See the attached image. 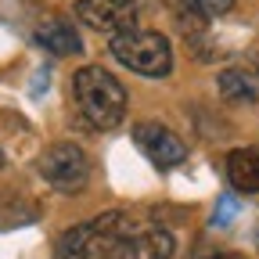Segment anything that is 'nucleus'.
<instances>
[{
  "mask_svg": "<svg viewBox=\"0 0 259 259\" xmlns=\"http://www.w3.org/2000/svg\"><path fill=\"white\" fill-rule=\"evenodd\" d=\"M216 259H245V255H234V252H223V255H216Z\"/></svg>",
  "mask_w": 259,
  "mask_h": 259,
  "instance_id": "nucleus-13",
  "label": "nucleus"
},
{
  "mask_svg": "<svg viewBox=\"0 0 259 259\" xmlns=\"http://www.w3.org/2000/svg\"><path fill=\"white\" fill-rule=\"evenodd\" d=\"M216 87H220V94H223V101L252 105L255 97H259L255 83H252L245 72H238V69H223V72H220V79H216Z\"/></svg>",
  "mask_w": 259,
  "mask_h": 259,
  "instance_id": "nucleus-10",
  "label": "nucleus"
},
{
  "mask_svg": "<svg viewBox=\"0 0 259 259\" xmlns=\"http://www.w3.org/2000/svg\"><path fill=\"white\" fill-rule=\"evenodd\" d=\"M112 58L119 65H126L130 72H137L144 79H166L173 72V47L169 40L155 29H122L108 44Z\"/></svg>",
  "mask_w": 259,
  "mask_h": 259,
  "instance_id": "nucleus-3",
  "label": "nucleus"
},
{
  "mask_svg": "<svg viewBox=\"0 0 259 259\" xmlns=\"http://www.w3.org/2000/svg\"><path fill=\"white\" fill-rule=\"evenodd\" d=\"M36 44L40 47H47L51 54H58V58H72V54H79L83 51V40H79V32L69 25V22H61V18H44L40 25H36Z\"/></svg>",
  "mask_w": 259,
  "mask_h": 259,
  "instance_id": "nucleus-8",
  "label": "nucleus"
},
{
  "mask_svg": "<svg viewBox=\"0 0 259 259\" xmlns=\"http://www.w3.org/2000/svg\"><path fill=\"white\" fill-rule=\"evenodd\" d=\"M36 169L40 177L61 191V194H79L90 180V158L79 144L72 141H54L51 148H44V155L36 158Z\"/></svg>",
  "mask_w": 259,
  "mask_h": 259,
  "instance_id": "nucleus-4",
  "label": "nucleus"
},
{
  "mask_svg": "<svg viewBox=\"0 0 259 259\" xmlns=\"http://www.w3.org/2000/svg\"><path fill=\"white\" fill-rule=\"evenodd\" d=\"M212 223H216V227H223V223H231V198H223V202H220V216H216Z\"/></svg>",
  "mask_w": 259,
  "mask_h": 259,
  "instance_id": "nucleus-12",
  "label": "nucleus"
},
{
  "mask_svg": "<svg viewBox=\"0 0 259 259\" xmlns=\"http://www.w3.org/2000/svg\"><path fill=\"white\" fill-rule=\"evenodd\" d=\"M227 180L241 194H259V148H234L227 155Z\"/></svg>",
  "mask_w": 259,
  "mask_h": 259,
  "instance_id": "nucleus-9",
  "label": "nucleus"
},
{
  "mask_svg": "<svg viewBox=\"0 0 259 259\" xmlns=\"http://www.w3.org/2000/svg\"><path fill=\"white\" fill-rule=\"evenodd\" d=\"M137 0H76V15L83 25L97 29V32H115L134 29L137 25Z\"/></svg>",
  "mask_w": 259,
  "mask_h": 259,
  "instance_id": "nucleus-6",
  "label": "nucleus"
},
{
  "mask_svg": "<svg viewBox=\"0 0 259 259\" xmlns=\"http://www.w3.org/2000/svg\"><path fill=\"white\" fill-rule=\"evenodd\" d=\"M97 248H101V231H97V220H90L69 227L54 241V259H94Z\"/></svg>",
  "mask_w": 259,
  "mask_h": 259,
  "instance_id": "nucleus-7",
  "label": "nucleus"
},
{
  "mask_svg": "<svg viewBox=\"0 0 259 259\" xmlns=\"http://www.w3.org/2000/svg\"><path fill=\"white\" fill-rule=\"evenodd\" d=\"M191 8L198 11L205 22H209V18H220V15H227V11L234 8V0H191Z\"/></svg>",
  "mask_w": 259,
  "mask_h": 259,
  "instance_id": "nucleus-11",
  "label": "nucleus"
},
{
  "mask_svg": "<svg viewBox=\"0 0 259 259\" xmlns=\"http://www.w3.org/2000/svg\"><path fill=\"white\" fill-rule=\"evenodd\" d=\"M72 94H76V105L83 112V119L108 134V130H119L126 119V87L105 72L101 65H83V69L72 76Z\"/></svg>",
  "mask_w": 259,
  "mask_h": 259,
  "instance_id": "nucleus-2",
  "label": "nucleus"
},
{
  "mask_svg": "<svg viewBox=\"0 0 259 259\" xmlns=\"http://www.w3.org/2000/svg\"><path fill=\"white\" fill-rule=\"evenodd\" d=\"M4 162H8V158H4V148H0V169H4Z\"/></svg>",
  "mask_w": 259,
  "mask_h": 259,
  "instance_id": "nucleus-14",
  "label": "nucleus"
},
{
  "mask_svg": "<svg viewBox=\"0 0 259 259\" xmlns=\"http://www.w3.org/2000/svg\"><path fill=\"white\" fill-rule=\"evenodd\" d=\"M134 141L151 158V166H158V169H177L187 158V144L162 122H137L134 126Z\"/></svg>",
  "mask_w": 259,
  "mask_h": 259,
  "instance_id": "nucleus-5",
  "label": "nucleus"
},
{
  "mask_svg": "<svg viewBox=\"0 0 259 259\" xmlns=\"http://www.w3.org/2000/svg\"><path fill=\"white\" fill-rule=\"evenodd\" d=\"M97 231H101V259H169L177 252L173 231L158 223H134L126 212L108 209L97 216Z\"/></svg>",
  "mask_w": 259,
  "mask_h": 259,
  "instance_id": "nucleus-1",
  "label": "nucleus"
}]
</instances>
